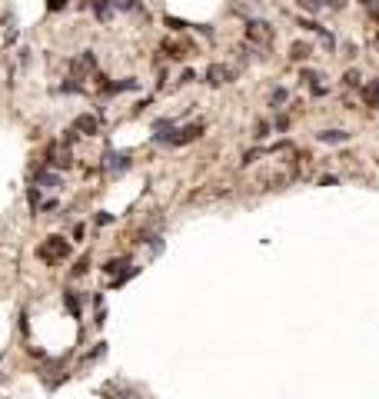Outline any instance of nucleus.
Returning <instances> with one entry per match:
<instances>
[{
	"mask_svg": "<svg viewBox=\"0 0 379 399\" xmlns=\"http://www.w3.org/2000/svg\"><path fill=\"white\" fill-rule=\"evenodd\" d=\"M40 256H44V260H63V256H70V243L63 240V236H50V240L44 243V246H40Z\"/></svg>",
	"mask_w": 379,
	"mask_h": 399,
	"instance_id": "nucleus-1",
	"label": "nucleus"
},
{
	"mask_svg": "<svg viewBox=\"0 0 379 399\" xmlns=\"http://www.w3.org/2000/svg\"><path fill=\"white\" fill-rule=\"evenodd\" d=\"M247 37L256 40V44H270L273 30H270V24H263V20H250V24H247Z\"/></svg>",
	"mask_w": 379,
	"mask_h": 399,
	"instance_id": "nucleus-2",
	"label": "nucleus"
},
{
	"mask_svg": "<svg viewBox=\"0 0 379 399\" xmlns=\"http://www.w3.org/2000/svg\"><path fill=\"white\" fill-rule=\"evenodd\" d=\"M103 170H110V173L130 170V153H113V150H110L107 157H103Z\"/></svg>",
	"mask_w": 379,
	"mask_h": 399,
	"instance_id": "nucleus-3",
	"label": "nucleus"
},
{
	"mask_svg": "<svg viewBox=\"0 0 379 399\" xmlns=\"http://www.w3.org/2000/svg\"><path fill=\"white\" fill-rule=\"evenodd\" d=\"M203 133V123H190V127H183V130H177L170 137V146H183V143H193L196 137Z\"/></svg>",
	"mask_w": 379,
	"mask_h": 399,
	"instance_id": "nucleus-4",
	"label": "nucleus"
},
{
	"mask_svg": "<svg viewBox=\"0 0 379 399\" xmlns=\"http://www.w3.org/2000/svg\"><path fill=\"white\" fill-rule=\"evenodd\" d=\"M233 80V70L223 67V64H213L206 70V83H213V87H220V83H230Z\"/></svg>",
	"mask_w": 379,
	"mask_h": 399,
	"instance_id": "nucleus-5",
	"label": "nucleus"
},
{
	"mask_svg": "<svg viewBox=\"0 0 379 399\" xmlns=\"http://www.w3.org/2000/svg\"><path fill=\"white\" fill-rule=\"evenodd\" d=\"M33 183H37L40 190H57V186H60V173H53L50 166H47V170H40L37 177H33Z\"/></svg>",
	"mask_w": 379,
	"mask_h": 399,
	"instance_id": "nucleus-6",
	"label": "nucleus"
},
{
	"mask_svg": "<svg viewBox=\"0 0 379 399\" xmlns=\"http://www.w3.org/2000/svg\"><path fill=\"white\" fill-rule=\"evenodd\" d=\"M63 306H67V313H70V316H77V319H80L83 299H80V296H73V290H67V293H63Z\"/></svg>",
	"mask_w": 379,
	"mask_h": 399,
	"instance_id": "nucleus-7",
	"label": "nucleus"
},
{
	"mask_svg": "<svg viewBox=\"0 0 379 399\" xmlns=\"http://www.w3.org/2000/svg\"><path fill=\"white\" fill-rule=\"evenodd\" d=\"M103 273H110V276H113V273H130V260H126V256H117V260H107L103 263Z\"/></svg>",
	"mask_w": 379,
	"mask_h": 399,
	"instance_id": "nucleus-8",
	"label": "nucleus"
},
{
	"mask_svg": "<svg viewBox=\"0 0 379 399\" xmlns=\"http://www.w3.org/2000/svg\"><path fill=\"white\" fill-rule=\"evenodd\" d=\"M316 137H319V143H346L349 133L346 130H323V133H316Z\"/></svg>",
	"mask_w": 379,
	"mask_h": 399,
	"instance_id": "nucleus-9",
	"label": "nucleus"
},
{
	"mask_svg": "<svg viewBox=\"0 0 379 399\" xmlns=\"http://www.w3.org/2000/svg\"><path fill=\"white\" fill-rule=\"evenodd\" d=\"M363 100H366L369 107H379V80H373L369 87H363Z\"/></svg>",
	"mask_w": 379,
	"mask_h": 399,
	"instance_id": "nucleus-10",
	"label": "nucleus"
},
{
	"mask_svg": "<svg viewBox=\"0 0 379 399\" xmlns=\"http://www.w3.org/2000/svg\"><path fill=\"white\" fill-rule=\"evenodd\" d=\"M103 90H107V93H123V90H137V80H120V83H103Z\"/></svg>",
	"mask_w": 379,
	"mask_h": 399,
	"instance_id": "nucleus-11",
	"label": "nucleus"
},
{
	"mask_svg": "<svg viewBox=\"0 0 379 399\" xmlns=\"http://www.w3.org/2000/svg\"><path fill=\"white\" fill-rule=\"evenodd\" d=\"M73 127H77V130H83V133H97V117H77Z\"/></svg>",
	"mask_w": 379,
	"mask_h": 399,
	"instance_id": "nucleus-12",
	"label": "nucleus"
},
{
	"mask_svg": "<svg viewBox=\"0 0 379 399\" xmlns=\"http://www.w3.org/2000/svg\"><path fill=\"white\" fill-rule=\"evenodd\" d=\"M290 57H293V60H306V57H310V47H306V44H293V53H290Z\"/></svg>",
	"mask_w": 379,
	"mask_h": 399,
	"instance_id": "nucleus-13",
	"label": "nucleus"
},
{
	"mask_svg": "<svg viewBox=\"0 0 379 399\" xmlns=\"http://www.w3.org/2000/svg\"><path fill=\"white\" fill-rule=\"evenodd\" d=\"M27 200H30L33 210H40V186H30V190H27Z\"/></svg>",
	"mask_w": 379,
	"mask_h": 399,
	"instance_id": "nucleus-14",
	"label": "nucleus"
},
{
	"mask_svg": "<svg viewBox=\"0 0 379 399\" xmlns=\"http://www.w3.org/2000/svg\"><path fill=\"white\" fill-rule=\"evenodd\" d=\"M103 353H107V343H97V346H93V349H90V353H87V356H83V359H87V363H90V359H97V356H103Z\"/></svg>",
	"mask_w": 379,
	"mask_h": 399,
	"instance_id": "nucleus-15",
	"label": "nucleus"
},
{
	"mask_svg": "<svg viewBox=\"0 0 379 399\" xmlns=\"http://www.w3.org/2000/svg\"><path fill=\"white\" fill-rule=\"evenodd\" d=\"M120 10H140V0H117Z\"/></svg>",
	"mask_w": 379,
	"mask_h": 399,
	"instance_id": "nucleus-16",
	"label": "nucleus"
},
{
	"mask_svg": "<svg viewBox=\"0 0 379 399\" xmlns=\"http://www.w3.org/2000/svg\"><path fill=\"white\" fill-rule=\"evenodd\" d=\"M166 27H173V30H186V20H177V17H166Z\"/></svg>",
	"mask_w": 379,
	"mask_h": 399,
	"instance_id": "nucleus-17",
	"label": "nucleus"
},
{
	"mask_svg": "<svg viewBox=\"0 0 379 399\" xmlns=\"http://www.w3.org/2000/svg\"><path fill=\"white\" fill-rule=\"evenodd\" d=\"M87 266H90V260H87V256H83V260L73 266V276H83V273H87Z\"/></svg>",
	"mask_w": 379,
	"mask_h": 399,
	"instance_id": "nucleus-18",
	"label": "nucleus"
},
{
	"mask_svg": "<svg viewBox=\"0 0 379 399\" xmlns=\"http://www.w3.org/2000/svg\"><path fill=\"white\" fill-rule=\"evenodd\" d=\"M346 83H349V87H356V83H359V70H349V73H346Z\"/></svg>",
	"mask_w": 379,
	"mask_h": 399,
	"instance_id": "nucleus-19",
	"label": "nucleus"
},
{
	"mask_svg": "<svg viewBox=\"0 0 379 399\" xmlns=\"http://www.w3.org/2000/svg\"><path fill=\"white\" fill-rule=\"evenodd\" d=\"M299 7H306V10H319V0H299Z\"/></svg>",
	"mask_w": 379,
	"mask_h": 399,
	"instance_id": "nucleus-20",
	"label": "nucleus"
},
{
	"mask_svg": "<svg viewBox=\"0 0 379 399\" xmlns=\"http://www.w3.org/2000/svg\"><path fill=\"white\" fill-rule=\"evenodd\" d=\"M47 7H50V10H63V7H67V0H47Z\"/></svg>",
	"mask_w": 379,
	"mask_h": 399,
	"instance_id": "nucleus-21",
	"label": "nucleus"
},
{
	"mask_svg": "<svg viewBox=\"0 0 379 399\" xmlns=\"http://www.w3.org/2000/svg\"><path fill=\"white\" fill-rule=\"evenodd\" d=\"M273 103H286V90H273Z\"/></svg>",
	"mask_w": 379,
	"mask_h": 399,
	"instance_id": "nucleus-22",
	"label": "nucleus"
},
{
	"mask_svg": "<svg viewBox=\"0 0 379 399\" xmlns=\"http://www.w3.org/2000/svg\"><path fill=\"white\" fill-rule=\"evenodd\" d=\"M103 399H120V396H113V393H103Z\"/></svg>",
	"mask_w": 379,
	"mask_h": 399,
	"instance_id": "nucleus-23",
	"label": "nucleus"
},
{
	"mask_svg": "<svg viewBox=\"0 0 379 399\" xmlns=\"http://www.w3.org/2000/svg\"><path fill=\"white\" fill-rule=\"evenodd\" d=\"M359 4H366V7H373V4H376V0H359Z\"/></svg>",
	"mask_w": 379,
	"mask_h": 399,
	"instance_id": "nucleus-24",
	"label": "nucleus"
},
{
	"mask_svg": "<svg viewBox=\"0 0 379 399\" xmlns=\"http://www.w3.org/2000/svg\"><path fill=\"white\" fill-rule=\"evenodd\" d=\"M0 359H4V356H0Z\"/></svg>",
	"mask_w": 379,
	"mask_h": 399,
	"instance_id": "nucleus-25",
	"label": "nucleus"
}]
</instances>
